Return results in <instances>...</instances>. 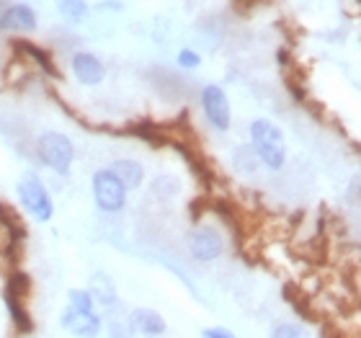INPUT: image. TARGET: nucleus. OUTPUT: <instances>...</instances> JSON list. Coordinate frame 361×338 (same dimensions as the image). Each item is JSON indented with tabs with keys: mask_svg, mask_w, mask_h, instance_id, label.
Instances as JSON below:
<instances>
[{
	"mask_svg": "<svg viewBox=\"0 0 361 338\" xmlns=\"http://www.w3.org/2000/svg\"><path fill=\"white\" fill-rule=\"evenodd\" d=\"M250 147L256 152L258 163H264L271 171L284 168L286 163V143L284 132L271 119H256L250 124Z\"/></svg>",
	"mask_w": 361,
	"mask_h": 338,
	"instance_id": "nucleus-1",
	"label": "nucleus"
},
{
	"mask_svg": "<svg viewBox=\"0 0 361 338\" xmlns=\"http://www.w3.org/2000/svg\"><path fill=\"white\" fill-rule=\"evenodd\" d=\"M18 199L26 207L31 217H37L39 222H49L54 215V204L52 196L47 191V186L42 183L39 176L34 173H23L21 181H18Z\"/></svg>",
	"mask_w": 361,
	"mask_h": 338,
	"instance_id": "nucleus-2",
	"label": "nucleus"
},
{
	"mask_svg": "<svg viewBox=\"0 0 361 338\" xmlns=\"http://www.w3.org/2000/svg\"><path fill=\"white\" fill-rule=\"evenodd\" d=\"M37 152L39 160L47 168H52V171L62 173V176L70 171L73 160H75V147L70 143V137L60 135V132H44V135L39 137Z\"/></svg>",
	"mask_w": 361,
	"mask_h": 338,
	"instance_id": "nucleus-3",
	"label": "nucleus"
},
{
	"mask_svg": "<svg viewBox=\"0 0 361 338\" xmlns=\"http://www.w3.org/2000/svg\"><path fill=\"white\" fill-rule=\"evenodd\" d=\"M90 186H93V199H96L98 210L104 212L124 210V204H127V188L121 186V181L109 168H101V171L93 173Z\"/></svg>",
	"mask_w": 361,
	"mask_h": 338,
	"instance_id": "nucleus-4",
	"label": "nucleus"
},
{
	"mask_svg": "<svg viewBox=\"0 0 361 338\" xmlns=\"http://www.w3.org/2000/svg\"><path fill=\"white\" fill-rule=\"evenodd\" d=\"M202 109L204 116L212 127L225 132L233 124V109H230V98L219 85H204L202 88Z\"/></svg>",
	"mask_w": 361,
	"mask_h": 338,
	"instance_id": "nucleus-5",
	"label": "nucleus"
},
{
	"mask_svg": "<svg viewBox=\"0 0 361 338\" xmlns=\"http://www.w3.org/2000/svg\"><path fill=\"white\" fill-rule=\"evenodd\" d=\"M222 248H225V243H222L217 230H212V227H196L194 233L188 235V253L199 263H209L219 258Z\"/></svg>",
	"mask_w": 361,
	"mask_h": 338,
	"instance_id": "nucleus-6",
	"label": "nucleus"
},
{
	"mask_svg": "<svg viewBox=\"0 0 361 338\" xmlns=\"http://www.w3.org/2000/svg\"><path fill=\"white\" fill-rule=\"evenodd\" d=\"M127 323H129V331L142 338H163V333L168 328L166 318L160 315L158 310H150V308H135L129 313Z\"/></svg>",
	"mask_w": 361,
	"mask_h": 338,
	"instance_id": "nucleus-7",
	"label": "nucleus"
},
{
	"mask_svg": "<svg viewBox=\"0 0 361 338\" xmlns=\"http://www.w3.org/2000/svg\"><path fill=\"white\" fill-rule=\"evenodd\" d=\"M60 325L75 338H98V333L104 328L96 313H78V310L70 308H65V313H62Z\"/></svg>",
	"mask_w": 361,
	"mask_h": 338,
	"instance_id": "nucleus-8",
	"label": "nucleus"
},
{
	"mask_svg": "<svg viewBox=\"0 0 361 338\" xmlns=\"http://www.w3.org/2000/svg\"><path fill=\"white\" fill-rule=\"evenodd\" d=\"M73 73H75V78L83 85H98L106 78L104 62L90 52H78L73 57Z\"/></svg>",
	"mask_w": 361,
	"mask_h": 338,
	"instance_id": "nucleus-9",
	"label": "nucleus"
},
{
	"mask_svg": "<svg viewBox=\"0 0 361 338\" xmlns=\"http://www.w3.org/2000/svg\"><path fill=\"white\" fill-rule=\"evenodd\" d=\"M0 29H16V31H31L37 29V16L29 6L23 3H16L8 11H3V18H0Z\"/></svg>",
	"mask_w": 361,
	"mask_h": 338,
	"instance_id": "nucleus-10",
	"label": "nucleus"
},
{
	"mask_svg": "<svg viewBox=\"0 0 361 338\" xmlns=\"http://www.w3.org/2000/svg\"><path fill=\"white\" fill-rule=\"evenodd\" d=\"M109 171L121 181V186L127 188V191L140 188V183H142V179H145V171L137 160H114Z\"/></svg>",
	"mask_w": 361,
	"mask_h": 338,
	"instance_id": "nucleus-11",
	"label": "nucleus"
},
{
	"mask_svg": "<svg viewBox=\"0 0 361 338\" xmlns=\"http://www.w3.org/2000/svg\"><path fill=\"white\" fill-rule=\"evenodd\" d=\"M90 297H93V302H98V305H114L116 302V286H114V282L106 274H96V277L90 279Z\"/></svg>",
	"mask_w": 361,
	"mask_h": 338,
	"instance_id": "nucleus-12",
	"label": "nucleus"
},
{
	"mask_svg": "<svg viewBox=\"0 0 361 338\" xmlns=\"http://www.w3.org/2000/svg\"><path fill=\"white\" fill-rule=\"evenodd\" d=\"M13 49H23V52L29 54L31 60L37 62L39 68L44 70L47 76H60V73H57V68L52 65V57H49V52H44L42 47L31 44V42H26V39H16V42H13Z\"/></svg>",
	"mask_w": 361,
	"mask_h": 338,
	"instance_id": "nucleus-13",
	"label": "nucleus"
},
{
	"mask_svg": "<svg viewBox=\"0 0 361 338\" xmlns=\"http://www.w3.org/2000/svg\"><path fill=\"white\" fill-rule=\"evenodd\" d=\"M57 11L68 23H80L88 16V3L85 0H57Z\"/></svg>",
	"mask_w": 361,
	"mask_h": 338,
	"instance_id": "nucleus-14",
	"label": "nucleus"
},
{
	"mask_svg": "<svg viewBox=\"0 0 361 338\" xmlns=\"http://www.w3.org/2000/svg\"><path fill=\"white\" fill-rule=\"evenodd\" d=\"M233 163L238 171H245V173H256L258 171V158L253 147L250 145H240V147H235L233 152Z\"/></svg>",
	"mask_w": 361,
	"mask_h": 338,
	"instance_id": "nucleus-15",
	"label": "nucleus"
},
{
	"mask_svg": "<svg viewBox=\"0 0 361 338\" xmlns=\"http://www.w3.org/2000/svg\"><path fill=\"white\" fill-rule=\"evenodd\" d=\"M68 308L78 310V313H93L96 302L90 297L88 289H70L68 292Z\"/></svg>",
	"mask_w": 361,
	"mask_h": 338,
	"instance_id": "nucleus-16",
	"label": "nucleus"
},
{
	"mask_svg": "<svg viewBox=\"0 0 361 338\" xmlns=\"http://www.w3.org/2000/svg\"><path fill=\"white\" fill-rule=\"evenodd\" d=\"M269 338H310V333L300 323H279L271 328Z\"/></svg>",
	"mask_w": 361,
	"mask_h": 338,
	"instance_id": "nucleus-17",
	"label": "nucleus"
},
{
	"mask_svg": "<svg viewBox=\"0 0 361 338\" xmlns=\"http://www.w3.org/2000/svg\"><path fill=\"white\" fill-rule=\"evenodd\" d=\"M178 65L180 68H186V70H194L202 65V57L194 52V49H180L178 52Z\"/></svg>",
	"mask_w": 361,
	"mask_h": 338,
	"instance_id": "nucleus-18",
	"label": "nucleus"
},
{
	"mask_svg": "<svg viewBox=\"0 0 361 338\" xmlns=\"http://www.w3.org/2000/svg\"><path fill=\"white\" fill-rule=\"evenodd\" d=\"M202 338H235V333L230 328H222V325H212V328H204Z\"/></svg>",
	"mask_w": 361,
	"mask_h": 338,
	"instance_id": "nucleus-19",
	"label": "nucleus"
},
{
	"mask_svg": "<svg viewBox=\"0 0 361 338\" xmlns=\"http://www.w3.org/2000/svg\"><path fill=\"white\" fill-rule=\"evenodd\" d=\"M256 3L258 0H233V8H235V13H248Z\"/></svg>",
	"mask_w": 361,
	"mask_h": 338,
	"instance_id": "nucleus-20",
	"label": "nucleus"
}]
</instances>
